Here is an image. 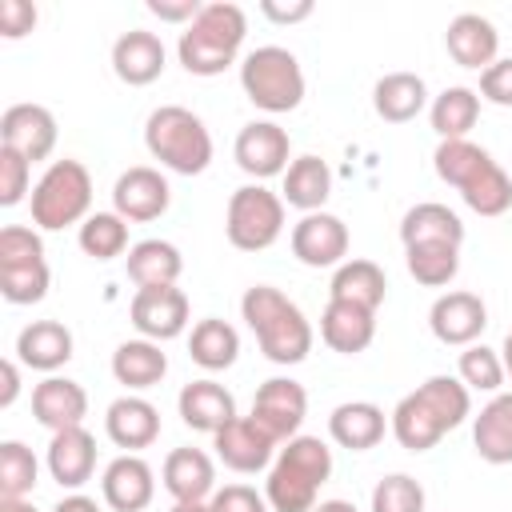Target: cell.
I'll return each instance as SVG.
<instances>
[{
  "mask_svg": "<svg viewBox=\"0 0 512 512\" xmlns=\"http://www.w3.org/2000/svg\"><path fill=\"white\" fill-rule=\"evenodd\" d=\"M48 472L68 492H76V488H84L92 480V472H96V440H92V432L84 424L52 432V440H48Z\"/></svg>",
  "mask_w": 512,
  "mask_h": 512,
  "instance_id": "21",
  "label": "cell"
},
{
  "mask_svg": "<svg viewBox=\"0 0 512 512\" xmlns=\"http://www.w3.org/2000/svg\"><path fill=\"white\" fill-rule=\"evenodd\" d=\"M260 12L272 20V24H300L312 16V0H292V4H280V0H264Z\"/></svg>",
  "mask_w": 512,
  "mask_h": 512,
  "instance_id": "49",
  "label": "cell"
},
{
  "mask_svg": "<svg viewBox=\"0 0 512 512\" xmlns=\"http://www.w3.org/2000/svg\"><path fill=\"white\" fill-rule=\"evenodd\" d=\"M288 152H292V140H288V132L276 120H252V124H244L236 132V144H232V156H236L240 172H248L256 180L284 176L288 172Z\"/></svg>",
  "mask_w": 512,
  "mask_h": 512,
  "instance_id": "12",
  "label": "cell"
},
{
  "mask_svg": "<svg viewBox=\"0 0 512 512\" xmlns=\"http://www.w3.org/2000/svg\"><path fill=\"white\" fill-rule=\"evenodd\" d=\"M216 444V456H220V464L224 468H232V472H264V468H272V452H276V440L252 420V416H236V420H228L216 436H212Z\"/></svg>",
  "mask_w": 512,
  "mask_h": 512,
  "instance_id": "17",
  "label": "cell"
},
{
  "mask_svg": "<svg viewBox=\"0 0 512 512\" xmlns=\"http://www.w3.org/2000/svg\"><path fill=\"white\" fill-rule=\"evenodd\" d=\"M248 36V16L232 0L204 4L200 16L180 32L176 56L188 76H220L228 64H236Z\"/></svg>",
  "mask_w": 512,
  "mask_h": 512,
  "instance_id": "4",
  "label": "cell"
},
{
  "mask_svg": "<svg viewBox=\"0 0 512 512\" xmlns=\"http://www.w3.org/2000/svg\"><path fill=\"white\" fill-rule=\"evenodd\" d=\"M292 256L304 268H340L348 256V224L332 212H308L292 224Z\"/></svg>",
  "mask_w": 512,
  "mask_h": 512,
  "instance_id": "13",
  "label": "cell"
},
{
  "mask_svg": "<svg viewBox=\"0 0 512 512\" xmlns=\"http://www.w3.org/2000/svg\"><path fill=\"white\" fill-rule=\"evenodd\" d=\"M0 512H36L28 500H0Z\"/></svg>",
  "mask_w": 512,
  "mask_h": 512,
  "instance_id": "54",
  "label": "cell"
},
{
  "mask_svg": "<svg viewBox=\"0 0 512 512\" xmlns=\"http://www.w3.org/2000/svg\"><path fill=\"white\" fill-rule=\"evenodd\" d=\"M480 96L488 104L512 108V56H496V64L480 72Z\"/></svg>",
  "mask_w": 512,
  "mask_h": 512,
  "instance_id": "46",
  "label": "cell"
},
{
  "mask_svg": "<svg viewBox=\"0 0 512 512\" xmlns=\"http://www.w3.org/2000/svg\"><path fill=\"white\" fill-rule=\"evenodd\" d=\"M100 492H104V504L112 512H144L152 504V496H156V472H152V464L144 456L124 452L104 468Z\"/></svg>",
  "mask_w": 512,
  "mask_h": 512,
  "instance_id": "18",
  "label": "cell"
},
{
  "mask_svg": "<svg viewBox=\"0 0 512 512\" xmlns=\"http://www.w3.org/2000/svg\"><path fill=\"white\" fill-rule=\"evenodd\" d=\"M408 276L424 288H444L460 272V248L456 244H408L404 248Z\"/></svg>",
  "mask_w": 512,
  "mask_h": 512,
  "instance_id": "39",
  "label": "cell"
},
{
  "mask_svg": "<svg viewBox=\"0 0 512 512\" xmlns=\"http://www.w3.org/2000/svg\"><path fill=\"white\" fill-rule=\"evenodd\" d=\"M40 464L32 456V448H24L20 440H4L0 444V500H28V492L36 488Z\"/></svg>",
  "mask_w": 512,
  "mask_h": 512,
  "instance_id": "41",
  "label": "cell"
},
{
  "mask_svg": "<svg viewBox=\"0 0 512 512\" xmlns=\"http://www.w3.org/2000/svg\"><path fill=\"white\" fill-rule=\"evenodd\" d=\"M72 332L60 320H32L16 336V360L36 372H56L72 360Z\"/></svg>",
  "mask_w": 512,
  "mask_h": 512,
  "instance_id": "27",
  "label": "cell"
},
{
  "mask_svg": "<svg viewBox=\"0 0 512 512\" xmlns=\"http://www.w3.org/2000/svg\"><path fill=\"white\" fill-rule=\"evenodd\" d=\"M240 88L244 96L264 108V112H292L300 108L304 100V68L300 60L280 48V44H264V48H252L240 64Z\"/></svg>",
  "mask_w": 512,
  "mask_h": 512,
  "instance_id": "8",
  "label": "cell"
},
{
  "mask_svg": "<svg viewBox=\"0 0 512 512\" xmlns=\"http://www.w3.org/2000/svg\"><path fill=\"white\" fill-rule=\"evenodd\" d=\"M432 164L476 216H504L512 208V176L492 160L488 148L472 140H440Z\"/></svg>",
  "mask_w": 512,
  "mask_h": 512,
  "instance_id": "2",
  "label": "cell"
},
{
  "mask_svg": "<svg viewBox=\"0 0 512 512\" xmlns=\"http://www.w3.org/2000/svg\"><path fill=\"white\" fill-rule=\"evenodd\" d=\"M164 372H168V356L160 352L156 340H144V336L140 340H124L112 352V376L132 392H144V388L160 384Z\"/></svg>",
  "mask_w": 512,
  "mask_h": 512,
  "instance_id": "34",
  "label": "cell"
},
{
  "mask_svg": "<svg viewBox=\"0 0 512 512\" xmlns=\"http://www.w3.org/2000/svg\"><path fill=\"white\" fill-rule=\"evenodd\" d=\"M144 148L176 176H200L212 164V132L192 108L160 104L144 124Z\"/></svg>",
  "mask_w": 512,
  "mask_h": 512,
  "instance_id": "6",
  "label": "cell"
},
{
  "mask_svg": "<svg viewBox=\"0 0 512 512\" xmlns=\"http://www.w3.org/2000/svg\"><path fill=\"white\" fill-rule=\"evenodd\" d=\"M500 360H504V372L512 376V332L504 336V348H500Z\"/></svg>",
  "mask_w": 512,
  "mask_h": 512,
  "instance_id": "55",
  "label": "cell"
},
{
  "mask_svg": "<svg viewBox=\"0 0 512 512\" xmlns=\"http://www.w3.org/2000/svg\"><path fill=\"white\" fill-rule=\"evenodd\" d=\"M48 284H52V272L44 256L0 264V296L8 304H40L48 296Z\"/></svg>",
  "mask_w": 512,
  "mask_h": 512,
  "instance_id": "38",
  "label": "cell"
},
{
  "mask_svg": "<svg viewBox=\"0 0 512 512\" xmlns=\"http://www.w3.org/2000/svg\"><path fill=\"white\" fill-rule=\"evenodd\" d=\"M320 340L340 356H356L376 340V312L348 300H328L320 316Z\"/></svg>",
  "mask_w": 512,
  "mask_h": 512,
  "instance_id": "24",
  "label": "cell"
},
{
  "mask_svg": "<svg viewBox=\"0 0 512 512\" xmlns=\"http://www.w3.org/2000/svg\"><path fill=\"white\" fill-rule=\"evenodd\" d=\"M312 512H360L352 500H320Z\"/></svg>",
  "mask_w": 512,
  "mask_h": 512,
  "instance_id": "52",
  "label": "cell"
},
{
  "mask_svg": "<svg viewBox=\"0 0 512 512\" xmlns=\"http://www.w3.org/2000/svg\"><path fill=\"white\" fill-rule=\"evenodd\" d=\"M32 416L48 432L80 428L84 416H88V392L68 376H48L32 388Z\"/></svg>",
  "mask_w": 512,
  "mask_h": 512,
  "instance_id": "20",
  "label": "cell"
},
{
  "mask_svg": "<svg viewBox=\"0 0 512 512\" xmlns=\"http://www.w3.org/2000/svg\"><path fill=\"white\" fill-rule=\"evenodd\" d=\"M176 408H180V420L192 432H208V436H216L228 420H236V400L216 380H192V384H184L180 396H176Z\"/></svg>",
  "mask_w": 512,
  "mask_h": 512,
  "instance_id": "25",
  "label": "cell"
},
{
  "mask_svg": "<svg viewBox=\"0 0 512 512\" xmlns=\"http://www.w3.org/2000/svg\"><path fill=\"white\" fill-rule=\"evenodd\" d=\"M132 328L144 340H176L188 328V296L176 284H160V288H136L132 304H128Z\"/></svg>",
  "mask_w": 512,
  "mask_h": 512,
  "instance_id": "11",
  "label": "cell"
},
{
  "mask_svg": "<svg viewBox=\"0 0 512 512\" xmlns=\"http://www.w3.org/2000/svg\"><path fill=\"white\" fill-rule=\"evenodd\" d=\"M144 8H148L156 20H168V24H184V28H188V24L200 16L204 4H200V0H148Z\"/></svg>",
  "mask_w": 512,
  "mask_h": 512,
  "instance_id": "48",
  "label": "cell"
},
{
  "mask_svg": "<svg viewBox=\"0 0 512 512\" xmlns=\"http://www.w3.org/2000/svg\"><path fill=\"white\" fill-rule=\"evenodd\" d=\"M104 432H108V440L116 448L140 452V448L156 444V436H160V412L144 396H120L104 412Z\"/></svg>",
  "mask_w": 512,
  "mask_h": 512,
  "instance_id": "23",
  "label": "cell"
},
{
  "mask_svg": "<svg viewBox=\"0 0 512 512\" xmlns=\"http://www.w3.org/2000/svg\"><path fill=\"white\" fill-rule=\"evenodd\" d=\"M0 376H4L0 408H12V404H16V396H20V368H16V360H4V364H0Z\"/></svg>",
  "mask_w": 512,
  "mask_h": 512,
  "instance_id": "50",
  "label": "cell"
},
{
  "mask_svg": "<svg viewBox=\"0 0 512 512\" xmlns=\"http://www.w3.org/2000/svg\"><path fill=\"white\" fill-rule=\"evenodd\" d=\"M328 196H332V168H328V160H320L312 152L308 156H296L288 164V172H284L280 200L292 204V208H300L308 216V212H324V200Z\"/></svg>",
  "mask_w": 512,
  "mask_h": 512,
  "instance_id": "31",
  "label": "cell"
},
{
  "mask_svg": "<svg viewBox=\"0 0 512 512\" xmlns=\"http://www.w3.org/2000/svg\"><path fill=\"white\" fill-rule=\"evenodd\" d=\"M372 512H424V488L408 472H392L372 488Z\"/></svg>",
  "mask_w": 512,
  "mask_h": 512,
  "instance_id": "43",
  "label": "cell"
},
{
  "mask_svg": "<svg viewBox=\"0 0 512 512\" xmlns=\"http://www.w3.org/2000/svg\"><path fill=\"white\" fill-rule=\"evenodd\" d=\"M468 412H472V392L460 384V376H428L416 392L400 396V404L388 416V428L400 448L428 452L452 428H460Z\"/></svg>",
  "mask_w": 512,
  "mask_h": 512,
  "instance_id": "1",
  "label": "cell"
},
{
  "mask_svg": "<svg viewBox=\"0 0 512 512\" xmlns=\"http://www.w3.org/2000/svg\"><path fill=\"white\" fill-rule=\"evenodd\" d=\"M128 276L136 288H160V284H176L180 280V248L168 240H140L128 248Z\"/></svg>",
  "mask_w": 512,
  "mask_h": 512,
  "instance_id": "37",
  "label": "cell"
},
{
  "mask_svg": "<svg viewBox=\"0 0 512 512\" xmlns=\"http://www.w3.org/2000/svg\"><path fill=\"white\" fill-rule=\"evenodd\" d=\"M36 28V4L28 0H0V36L4 40H20Z\"/></svg>",
  "mask_w": 512,
  "mask_h": 512,
  "instance_id": "47",
  "label": "cell"
},
{
  "mask_svg": "<svg viewBox=\"0 0 512 512\" xmlns=\"http://www.w3.org/2000/svg\"><path fill=\"white\" fill-rule=\"evenodd\" d=\"M444 48H448V56H452L460 68L484 72L488 64H496L500 32H496V24H492L488 16H480V12H460V16L448 20Z\"/></svg>",
  "mask_w": 512,
  "mask_h": 512,
  "instance_id": "19",
  "label": "cell"
},
{
  "mask_svg": "<svg viewBox=\"0 0 512 512\" xmlns=\"http://www.w3.org/2000/svg\"><path fill=\"white\" fill-rule=\"evenodd\" d=\"M188 356L204 372H224L240 356V332L220 316H204V320H196V328L188 336Z\"/></svg>",
  "mask_w": 512,
  "mask_h": 512,
  "instance_id": "35",
  "label": "cell"
},
{
  "mask_svg": "<svg viewBox=\"0 0 512 512\" xmlns=\"http://www.w3.org/2000/svg\"><path fill=\"white\" fill-rule=\"evenodd\" d=\"M160 480H164L172 500H204L216 488V464L200 448H172L164 456Z\"/></svg>",
  "mask_w": 512,
  "mask_h": 512,
  "instance_id": "28",
  "label": "cell"
},
{
  "mask_svg": "<svg viewBox=\"0 0 512 512\" xmlns=\"http://www.w3.org/2000/svg\"><path fill=\"white\" fill-rule=\"evenodd\" d=\"M428 328H432V336L440 344L468 348L488 328V308H484V300L476 292H444L428 308Z\"/></svg>",
  "mask_w": 512,
  "mask_h": 512,
  "instance_id": "15",
  "label": "cell"
},
{
  "mask_svg": "<svg viewBox=\"0 0 512 512\" xmlns=\"http://www.w3.org/2000/svg\"><path fill=\"white\" fill-rule=\"evenodd\" d=\"M284 232V200L264 184H244L228 196L224 236L240 252H264Z\"/></svg>",
  "mask_w": 512,
  "mask_h": 512,
  "instance_id": "9",
  "label": "cell"
},
{
  "mask_svg": "<svg viewBox=\"0 0 512 512\" xmlns=\"http://www.w3.org/2000/svg\"><path fill=\"white\" fill-rule=\"evenodd\" d=\"M240 316L252 328L260 352L272 364H300L312 352V324L308 316L272 284H252L240 296Z\"/></svg>",
  "mask_w": 512,
  "mask_h": 512,
  "instance_id": "3",
  "label": "cell"
},
{
  "mask_svg": "<svg viewBox=\"0 0 512 512\" xmlns=\"http://www.w3.org/2000/svg\"><path fill=\"white\" fill-rule=\"evenodd\" d=\"M168 204H172V188L160 176V168L136 164V168L120 172L116 184H112V212L124 216V220H132V224H144V220L164 216Z\"/></svg>",
  "mask_w": 512,
  "mask_h": 512,
  "instance_id": "14",
  "label": "cell"
},
{
  "mask_svg": "<svg viewBox=\"0 0 512 512\" xmlns=\"http://www.w3.org/2000/svg\"><path fill=\"white\" fill-rule=\"evenodd\" d=\"M384 428H388V416L380 404L372 400H344L332 408L328 416V436L348 448V452H368L384 440Z\"/></svg>",
  "mask_w": 512,
  "mask_h": 512,
  "instance_id": "26",
  "label": "cell"
},
{
  "mask_svg": "<svg viewBox=\"0 0 512 512\" xmlns=\"http://www.w3.org/2000/svg\"><path fill=\"white\" fill-rule=\"evenodd\" d=\"M168 512H212V508H208L204 500H176Z\"/></svg>",
  "mask_w": 512,
  "mask_h": 512,
  "instance_id": "53",
  "label": "cell"
},
{
  "mask_svg": "<svg viewBox=\"0 0 512 512\" xmlns=\"http://www.w3.org/2000/svg\"><path fill=\"white\" fill-rule=\"evenodd\" d=\"M208 508L212 512H272L268 496H260L248 484H224V488H216L212 500H208Z\"/></svg>",
  "mask_w": 512,
  "mask_h": 512,
  "instance_id": "45",
  "label": "cell"
},
{
  "mask_svg": "<svg viewBox=\"0 0 512 512\" xmlns=\"http://www.w3.org/2000/svg\"><path fill=\"white\" fill-rule=\"evenodd\" d=\"M92 176L80 160H52L32 188V224L44 232H60L68 224H84L92 212Z\"/></svg>",
  "mask_w": 512,
  "mask_h": 512,
  "instance_id": "7",
  "label": "cell"
},
{
  "mask_svg": "<svg viewBox=\"0 0 512 512\" xmlns=\"http://www.w3.org/2000/svg\"><path fill=\"white\" fill-rule=\"evenodd\" d=\"M428 120H432V132L440 140H468V132L476 128L480 120V92L464 88V84H452L444 88L432 104H428Z\"/></svg>",
  "mask_w": 512,
  "mask_h": 512,
  "instance_id": "36",
  "label": "cell"
},
{
  "mask_svg": "<svg viewBox=\"0 0 512 512\" xmlns=\"http://www.w3.org/2000/svg\"><path fill=\"white\" fill-rule=\"evenodd\" d=\"M308 416V392L304 384L288 380V376H272L256 388V400H252V420L276 440V444H288L292 436H300V424Z\"/></svg>",
  "mask_w": 512,
  "mask_h": 512,
  "instance_id": "10",
  "label": "cell"
},
{
  "mask_svg": "<svg viewBox=\"0 0 512 512\" xmlns=\"http://www.w3.org/2000/svg\"><path fill=\"white\" fill-rule=\"evenodd\" d=\"M456 376H460V384L468 388V392H500L504 388V360H500V352L496 348H488V344H468L464 352H460V364H456Z\"/></svg>",
  "mask_w": 512,
  "mask_h": 512,
  "instance_id": "42",
  "label": "cell"
},
{
  "mask_svg": "<svg viewBox=\"0 0 512 512\" xmlns=\"http://www.w3.org/2000/svg\"><path fill=\"white\" fill-rule=\"evenodd\" d=\"M400 240L404 248L408 244H464V220L448 208V204H436V200H424L416 208L404 212L400 220Z\"/></svg>",
  "mask_w": 512,
  "mask_h": 512,
  "instance_id": "32",
  "label": "cell"
},
{
  "mask_svg": "<svg viewBox=\"0 0 512 512\" xmlns=\"http://www.w3.org/2000/svg\"><path fill=\"white\" fill-rule=\"evenodd\" d=\"M164 40L156 32H144V28H132L124 32L116 44H112V72L128 84V88H144L152 80H160L164 72Z\"/></svg>",
  "mask_w": 512,
  "mask_h": 512,
  "instance_id": "22",
  "label": "cell"
},
{
  "mask_svg": "<svg viewBox=\"0 0 512 512\" xmlns=\"http://www.w3.org/2000/svg\"><path fill=\"white\" fill-rule=\"evenodd\" d=\"M32 188V160H24L12 148H0V204L16 208Z\"/></svg>",
  "mask_w": 512,
  "mask_h": 512,
  "instance_id": "44",
  "label": "cell"
},
{
  "mask_svg": "<svg viewBox=\"0 0 512 512\" xmlns=\"http://www.w3.org/2000/svg\"><path fill=\"white\" fill-rule=\"evenodd\" d=\"M52 512H100V504L92 496H84V492H68Z\"/></svg>",
  "mask_w": 512,
  "mask_h": 512,
  "instance_id": "51",
  "label": "cell"
},
{
  "mask_svg": "<svg viewBox=\"0 0 512 512\" xmlns=\"http://www.w3.org/2000/svg\"><path fill=\"white\" fill-rule=\"evenodd\" d=\"M476 456L488 464H512V392H496L472 420Z\"/></svg>",
  "mask_w": 512,
  "mask_h": 512,
  "instance_id": "30",
  "label": "cell"
},
{
  "mask_svg": "<svg viewBox=\"0 0 512 512\" xmlns=\"http://www.w3.org/2000/svg\"><path fill=\"white\" fill-rule=\"evenodd\" d=\"M372 108L388 124H408L428 108V84L416 72H388L372 88Z\"/></svg>",
  "mask_w": 512,
  "mask_h": 512,
  "instance_id": "29",
  "label": "cell"
},
{
  "mask_svg": "<svg viewBox=\"0 0 512 512\" xmlns=\"http://www.w3.org/2000/svg\"><path fill=\"white\" fill-rule=\"evenodd\" d=\"M84 256L92 260H116L128 252V220L116 212H92L76 232Z\"/></svg>",
  "mask_w": 512,
  "mask_h": 512,
  "instance_id": "40",
  "label": "cell"
},
{
  "mask_svg": "<svg viewBox=\"0 0 512 512\" xmlns=\"http://www.w3.org/2000/svg\"><path fill=\"white\" fill-rule=\"evenodd\" d=\"M384 292H388V276L376 260H344L332 272L328 300H348V304H360V308L376 312L384 304Z\"/></svg>",
  "mask_w": 512,
  "mask_h": 512,
  "instance_id": "33",
  "label": "cell"
},
{
  "mask_svg": "<svg viewBox=\"0 0 512 512\" xmlns=\"http://www.w3.org/2000/svg\"><path fill=\"white\" fill-rule=\"evenodd\" d=\"M0 148L20 152L24 160H48L56 148V116L44 104H12L0 116Z\"/></svg>",
  "mask_w": 512,
  "mask_h": 512,
  "instance_id": "16",
  "label": "cell"
},
{
  "mask_svg": "<svg viewBox=\"0 0 512 512\" xmlns=\"http://www.w3.org/2000/svg\"><path fill=\"white\" fill-rule=\"evenodd\" d=\"M332 476V448L320 436H292L264 480V496L272 512H312L320 484Z\"/></svg>",
  "mask_w": 512,
  "mask_h": 512,
  "instance_id": "5",
  "label": "cell"
}]
</instances>
